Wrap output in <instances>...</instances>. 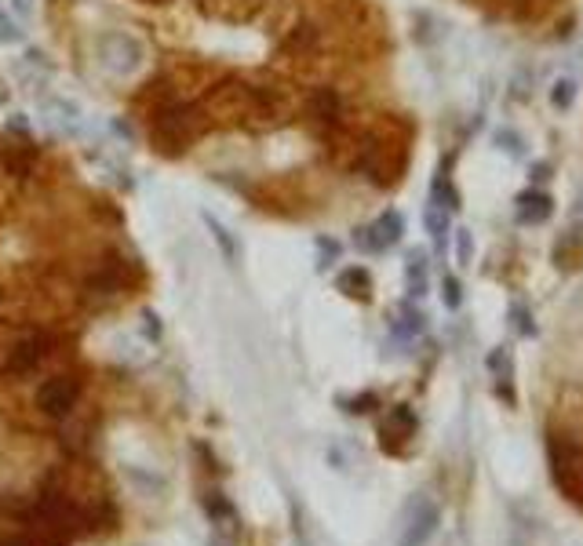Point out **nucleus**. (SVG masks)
Segmentation results:
<instances>
[{
  "label": "nucleus",
  "instance_id": "f257e3e1",
  "mask_svg": "<svg viewBox=\"0 0 583 546\" xmlns=\"http://www.w3.org/2000/svg\"><path fill=\"white\" fill-rule=\"evenodd\" d=\"M99 58L113 77H132V73H139V66L146 58V47L132 33H106L99 40Z\"/></svg>",
  "mask_w": 583,
  "mask_h": 546
},
{
  "label": "nucleus",
  "instance_id": "f03ea898",
  "mask_svg": "<svg viewBox=\"0 0 583 546\" xmlns=\"http://www.w3.org/2000/svg\"><path fill=\"white\" fill-rule=\"evenodd\" d=\"M401 234H405L401 215H398V212H383L372 226H361L354 241H357V248H361V252H387L390 245H398V241H401Z\"/></svg>",
  "mask_w": 583,
  "mask_h": 546
},
{
  "label": "nucleus",
  "instance_id": "7ed1b4c3",
  "mask_svg": "<svg viewBox=\"0 0 583 546\" xmlns=\"http://www.w3.org/2000/svg\"><path fill=\"white\" fill-rule=\"evenodd\" d=\"M438 525H441V510H438L434 503L419 499V503L408 510V525H405L401 543L398 546H427L430 543V536L438 532Z\"/></svg>",
  "mask_w": 583,
  "mask_h": 546
},
{
  "label": "nucleus",
  "instance_id": "20e7f679",
  "mask_svg": "<svg viewBox=\"0 0 583 546\" xmlns=\"http://www.w3.org/2000/svg\"><path fill=\"white\" fill-rule=\"evenodd\" d=\"M157 131H161V135H168V139H175V142H186L190 135L205 131V113H201L197 106H175V110L161 113Z\"/></svg>",
  "mask_w": 583,
  "mask_h": 546
},
{
  "label": "nucleus",
  "instance_id": "39448f33",
  "mask_svg": "<svg viewBox=\"0 0 583 546\" xmlns=\"http://www.w3.org/2000/svg\"><path fill=\"white\" fill-rule=\"evenodd\" d=\"M73 401H77V383H69L66 375H58V379H48L44 386H40V394H37V404L48 412V415H66L69 408H73Z\"/></svg>",
  "mask_w": 583,
  "mask_h": 546
},
{
  "label": "nucleus",
  "instance_id": "423d86ee",
  "mask_svg": "<svg viewBox=\"0 0 583 546\" xmlns=\"http://www.w3.org/2000/svg\"><path fill=\"white\" fill-rule=\"evenodd\" d=\"M40 113H44V121H48L55 131H62V135H73V131L80 128V106H73V102H66V99H44V102H40Z\"/></svg>",
  "mask_w": 583,
  "mask_h": 546
},
{
  "label": "nucleus",
  "instance_id": "0eeeda50",
  "mask_svg": "<svg viewBox=\"0 0 583 546\" xmlns=\"http://www.w3.org/2000/svg\"><path fill=\"white\" fill-rule=\"evenodd\" d=\"M551 212H555V201H551L547 194H540V190H533V194H522V197H518V219H522L525 226L544 223Z\"/></svg>",
  "mask_w": 583,
  "mask_h": 546
},
{
  "label": "nucleus",
  "instance_id": "6e6552de",
  "mask_svg": "<svg viewBox=\"0 0 583 546\" xmlns=\"http://www.w3.org/2000/svg\"><path fill=\"white\" fill-rule=\"evenodd\" d=\"M427 273H430L427 252H423V248H412L408 259H405V284H408V295H412V299L427 295Z\"/></svg>",
  "mask_w": 583,
  "mask_h": 546
},
{
  "label": "nucleus",
  "instance_id": "1a4fd4ad",
  "mask_svg": "<svg viewBox=\"0 0 583 546\" xmlns=\"http://www.w3.org/2000/svg\"><path fill=\"white\" fill-rule=\"evenodd\" d=\"M489 372L496 375V383H500V394H504V401H507V404H514V390H511V379H514V364H511V350H507V346H496V350L489 353Z\"/></svg>",
  "mask_w": 583,
  "mask_h": 546
},
{
  "label": "nucleus",
  "instance_id": "9d476101",
  "mask_svg": "<svg viewBox=\"0 0 583 546\" xmlns=\"http://www.w3.org/2000/svg\"><path fill=\"white\" fill-rule=\"evenodd\" d=\"M201 219H205V226L212 230V241H216V248L223 252V259H227V263H238V259H241V245H238L234 230H230V226H223V223H219L216 215H208V212H205Z\"/></svg>",
  "mask_w": 583,
  "mask_h": 546
},
{
  "label": "nucleus",
  "instance_id": "9b49d317",
  "mask_svg": "<svg viewBox=\"0 0 583 546\" xmlns=\"http://www.w3.org/2000/svg\"><path fill=\"white\" fill-rule=\"evenodd\" d=\"M423 226H427V234L434 237V245L438 248H445V237H449V212L441 208V205H427V212H423Z\"/></svg>",
  "mask_w": 583,
  "mask_h": 546
},
{
  "label": "nucleus",
  "instance_id": "f8f14e48",
  "mask_svg": "<svg viewBox=\"0 0 583 546\" xmlns=\"http://www.w3.org/2000/svg\"><path fill=\"white\" fill-rule=\"evenodd\" d=\"M339 288H343L346 295H354V299H368L372 277H368V270H361V267H350V270L339 273Z\"/></svg>",
  "mask_w": 583,
  "mask_h": 546
},
{
  "label": "nucleus",
  "instance_id": "ddd939ff",
  "mask_svg": "<svg viewBox=\"0 0 583 546\" xmlns=\"http://www.w3.org/2000/svg\"><path fill=\"white\" fill-rule=\"evenodd\" d=\"M423 331V313L412 310V306H401L398 317H394V335L398 339H416Z\"/></svg>",
  "mask_w": 583,
  "mask_h": 546
},
{
  "label": "nucleus",
  "instance_id": "4468645a",
  "mask_svg": "<svg viewBox=\"0 0 583 546\" xmlns=\"http://www.w3.org/2000/svg\"><path fill=\"white\" fill-rule=\"evenodd\" d=\"M310 110H313V117L317 121H339V113H343V102H339V95L335 91H317L313 95V102H310Z\"/></svg>",
  "mask_w": 583,
  "mask_h": 546
},
{
  "label": "nucleus",
  "instance_id": "2eb2a0df",
  "mask_svg": "<svg viewBox=\"0 0 583 546\" xmlns=\"http://www.w3.org/2000/svg\"><path fill=\"white\" fill-rule=\"evenodd\" d=\"M430 201H434V205H441L445 212H456V208H460V194L452 190L449 175H438V179H434V186H430Z\"/></svg>",
  "mask_w": 583,
  "mask_h": 546
},
{
  "label": "nucleus",
  "instance_id": "dca6fc26",
  "mask_svg": "<svg viewBox=\"0 0 583 546\" xmlns=\"http://www.w3.org/2000/svg\"><path fill=\"white\" fill-rule=\"evenodd\" d=\"M37 361H40V350H37L33 339H29V342H18L15 353H11V368H15V372H29Z\"/></svg>",
  "mask_w": 583,
  "mask_h": 546
},
{
  "label": "nucleus",
  "instance_id": "f3484780",
  "mask_svg": "<svg viewBox=\"0 0 583 546\" xmlns=\"http://www.w3.org/2000/svg\"><path fill=\"white\" fill-rule=\"evenodd\" d=\"M573 99H577V84H573L569 77L555 80V88H551V106H555V110H569Z\"/></svg>",
  "mask_w": 583,
  "mask_h": 546
},
{
  "label": "nucleus",
  "instance_id": "a211bd4d",
  "mask_svg": "<svg viewBox=\"0 0 583 546\" xmlns=\"http://www.w3.org/2000/svg\"><path fill=\"white\" fill-rule=\"evenodd\" d=\"M511 320H514V331H518V335H536V324H533V310H529V306L514 302V306H511Z\"/></svg>",
  "mask_w": 583,
  "mask_h": 546
},
{
  "label": "nucleus",
  "instance_id": "6ab92c4d",
  "mask_svg": "<svg viewBox=\"0 0 583 546\" xmlns=\"http://www.w3.org/2000/svg\"><path fill=\"white\" fill-rule=\"evenodd\" d=\"M471 259H474V237L471 230H456V263L471 267Z\"/></svg>",
  "mask_w": 583,
  "mask_h": 546
},
{
  "label": "nucleus",
  "instance_id": "aec40b11",
  "mask_svg": "<svg viewBox=\"0 0 583 546\" xmlns=\"http://www.w3.org/2000/svg\"><path fill=\"white\" fill-rule=\"evenodd\" d=\"M18 40H22L18 22H15V18H7V15L0 11V44H18Z\"/></svg>",
  "mask_w": 583,
  "mask_h": 546
},
{
  "label": "nucleus",
  "instance_id": "412c9836",
  "mask_svg": "<svg viewBox=\"0 0 583 546\" xmlns=\"http://www.w3.org/2000/svg\"><path fill=\"white\" fill-rule=\"evenodd\" d=\"M317 252H321V263H317L321 270H328V267H332V259H339V245H335V241H328V237H321V241H317Z\"/></svg>",
  "mask_w": 583,
  "mask_h": 546
},
{
  "label": "nucleus",
  "instance_id": "4be33fe9",
  "mask_svg": "<svg viewBox=\"0 0 583 546\" xmlns=\"http://www.w3.org/2000/svg\"><path fill=\"white\" fill-rule=\"evenodd\" d=\"M441 288H445V306H449V310H456V306L463 302V288H460V280H456V277H445V284H441Z\"/></svg>",
  "mask_w": 583,
  "mask_h": 546
},
{
  "label": "nucleus",
  "instance_id": "5701e85b",
  "mask_svg": "<svg viewBox=\"0 0 583 546\" xmlns=\"http://www.w3.org/2000/svg\"><path fill=\"white\" fill-rule=\"evenodd\" d=\"M496 146H500L504 153H518V150H522V142H518L514 131H496Z\"/></svg>",
  "mask_w": 583,
  "mask_h": 546
},
{
  "label": "nucleus",
  "instance_id": "b1692460",
  "mask_svg": "<svg viewBox=\"0 0 583 546\" xmlns=\"http://www.w3.org/2000/svg\"><path fill=\"white\" fill-rule=\"evenodd\" d=\"M11 4H15L18 18H29V15H33V0H11Z\"/></svg>",
  "mask_w": 583,
  "mask_h": 546
},
{
  "label": "nucleus",
  "instance_id": "393cba45",
  "mask_svg": "<svg viewBox=\"0 0 583 546\" xmlns=\"http://www.w3.org/2000/svg\"><path fill=\"white\" fill-rule=\"evenodd\" d=\"M7 128H11V131H26V128H29V121H26L22 113H15V117L7 121Z\"/></svg>",
  "mask_w": 583,
  "mask_h": 546
},
{
  "label": "nucleus",
  "instance_id": "a878e982",
  "mask_svg": "<svg viewBox=\"0 0 583 546\" xmlns=\"http://www.w3.org/2000/svg\"><path fill=\"white\" fill-rule=\"evenodd\" d=\"M533 179L544 183V179H547V164H536V168H533Z\"/></svg>",
  "mask_w": 583,
  "mask_h": 546
}]
</instances>
